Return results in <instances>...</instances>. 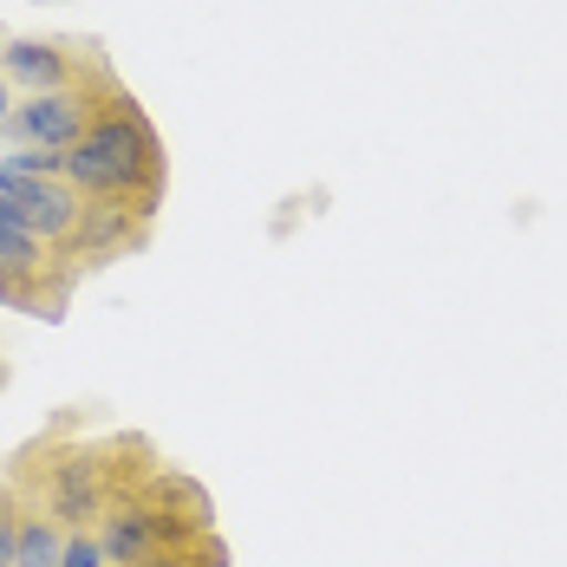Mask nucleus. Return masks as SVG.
<instances>
[{"label":"nucleus","mask_w":567,"mask_h":567,"mask_svg":"<svg viewBox=\"0 0 567 567\" xmlns=\"http://www.w3.org/2000/svg\"><path fill=\"white\" fill-rule=\"evenodd\" d=\"M59 176L85 196V203H105V209H124L137 223L157 216L164 203V176H171V157H164V131L151 124V112L117 92L112 105L99 112V124L65 151Z\"/></svg>","instance_id":"f257e3e1"},{"label":"nucleus","mask_w":567,"mask_h":567,"mask_svg":"<svg viewBox=\"0 0 567 567\" xmlns=\"http://www.w3.org/2000/svg\"><path fill=\"white\" fill-rule=\"evenodd\" d=\"M157 470V456L144 451V437H112V444H47L27 456L20 470V496L33 509H47L59 528H99V515L112 509L131 483H144Z\"/></svg>","instance_id":"f03ea898"},{"label":"nucleus","mask_w":567,"mask_h":567,"mask_svg":"<svg viewBox=\"0 0 567 567\" xmlns=\"http://www.w3.org/2000/svg\"><path fill=\"white\" fill-rule=\"evenodd\" d=\"M216 509H209V489L176 476V470H151L144 483H131L112 509L99 515V542L112 567H144L164 561L171 548H183L189 535H209Z\"/></svg>","instance_id":"7ed1b4c3"},{"label":"nucleus","mask_w":567,"mask_h":567,"mask_svg":"<svg viewBox=\"0 0 567 567\" xmlns=\"http://www.w3.org/2000/svg\"><path fill=\"white\" fill-rule=\"evenodd\" d=\"M117 92H124V85H117L112 72H105V59H99L85 79H72V85H59V92H27L0 131H7L13 151H40V157H59V164H65V151L99 124V112L112 105Z\"/></svg>","instance_id":"20e7f679"},{"label":"nucleus","mask_w":567,"mask_h":567,"mask_svg":"<svg viewBox=\"0 0 567 567\" xmlns=\"http://www.w3.org/2000/svg\"><path fill=\"white\" fill-rule=\"evenodd\" d=\"M59 248H47L33 228L20 223L7 203H0V300L20 307V313H59V287H47V268H53Z\"/></svg>","instance_id":"39448f33"},{"label":"nucleus","mask_w":567,"mask_h":567,"mask_svg":"<svg viewBox=\"0 0 567 567\" xmlns=\"http://www.w3.org/2000/svg\"><path fill=\"white\" fill-rule=\"evenodd\" d=\"M99 65L92 47H79V40H7L0 47V72H7V85L27 99V92H59V85H72V79H85Z\"/></svg>","instance_id":"423d86ee"},{"label":"nucleus","mask_w":567,"mask_h":567,"mask_svg":"<svg viewBox=\"0 0 567 567\" xmlns=\"http://www.w3.org/2000/svg\"><path fill=\"white\" fill-rule=\"evenodd\" d=\"M20 503H27V496H20ZM65 535H72V528H59L47 509H33V503H27V509H20L13 567H59V561H65Z\"/></svg>","instance_id":"0eeeda50"},{"label":"nucleus","mask_w":567,"mask_h":567,"mask_svg":"<svg viewBox=\"0 0 567 567\" xmlns=\"http://www.w3.org/2000/svg\"><path fill=\"white\" fill-rule=\"evenodd\" d=\"M59 567H112L105 542H99V528H72V535H65V561Z\"/></svg>","instance_id":"6e6552de"},{"label":"nucleus","mask_w":567,"mask_h":567,"mask_svg":"<svg viewBox=\"0 0 567 567\" xmlns=\"http://www.w3.org/2000/svg\"><path fill=\"white\" fill-rule=\"evenodd\" d=\"M20 489H7L0 483V567H13V542H20Z\"/></svg>","instance_id":"1a4fd4ad"},{"label":"nucleus","mask_w":567,"mask_h":567,"mask_svg":"<svg viewBox=\"0 0 567 567\" xmlns=\"http://www.w3.org/2000/svg\"><path fill=\"white\" fill-rule=\"evenodd\" d=\"M13 105H20V92H13V85H7V72H0V124L13 117Z\"/></svg>","instance_id":"9d476101"},{"label":"nucleus","mask_w":567,"mask_h":567,"mask_svg":"<svg viewBox=\"0 0 567 567\" xmlns=\"http://www.w3.org/2000/svg\"><path fill=\"white\" fill-rule=\"evenodd\" d=\"M144 567H171V561H144Z\"/></svg>","instance_id":"9b49d317"}]
</instances>
